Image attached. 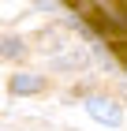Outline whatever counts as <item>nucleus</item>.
I'll use <instances>...</instances> for the list:
<instances>
[{
    "instance_id": "f03ea898",
    "label": "nucleus",
    "mask_w": 127,
    "mask_h": 131,
    "mask_svg": "<svg viewBox=\"0 0 127 131\" xmlns=\"http://www.w3.org/2000/svg\"><path fill=\"white\" fill-rule=\"evenodd\" d=\"M41 86H45L41 75H15V79H11V90L15 94H38Z\"/></svg>"
},
{
    "instance_id": "f257e3e1",
    "label": "nucleus",
    "mask_w": 127,
    "mask_h": 131,
    "mask_svg": "<svg viewBox=\"0 0 127 131\" xmlns=\"http://www.w3.org/2000/svg\"><path fill=\"white\" fill-rule=\"evenodd\" d=\"M86 109H90V116L101 120V124H120V120H123V109H120L112 97H90Z\"/></svg>"
},
{
    "instance_id": "7ed1b4c3",
    "label": "nucleus",
    "mask_w": 127,
    "mask_h": 131,
    "mask_svg": "<svg viewBox=\"0 0 127 131\" xmlns=\"http://www.w3.org/2000/svg\"><path fill=\"white\" fill-rule=\"evenodd\" d=\"M19 52H22V41L19 38H8V41H4V56H19Z\"/></svg>"
}]
</instances>
